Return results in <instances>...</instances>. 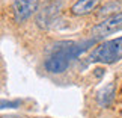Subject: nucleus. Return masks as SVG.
Returning <instances> with one entry per match:
<instances>
[{
	"label": "nucleus",
	"instance_id": "nucleus-1",
	"mask_svg": "<svg viewBox=\"0 0 122 118\" xmlns=\"http://www.w3.org/2000/svg\"><path fill=\"white\" fill-rule=\"evenodd\" d=\"M92 44H93V39L84 41V42H62V44H57L54 51L45 59L44 62L45 70L53 74H60L66 71L71 61L76 59L77 56H80Z\"/></svg>",
	"mask_w": 122,
	"mask_h": 118
},
{
	"label": "nucleus",
	"instance_id": "nucleus-2",
	"mask_svg": "<svg viewBox=\"0 0 122 118\" xmlns=\"http://www.w3.org/2000/svg\"><path fill=\"white\" fill-rule=\"evenodd\" d=\"M122 59V36L115 39L104 41L102 44L97 45L89 55L91 62H100V64H116Z\"/></svg>",
	"mask_w": 122,
	"mask_h": 118
},
{
	"label": "nucleus",
	"instance_id": "nucleus-7",
	"mask_svg": "<svg viewBox=\"0 0 122 118\" xmlns=\"http://www.w3.org/2000/svg\"><path fill=\"white\" fill-rule=\"evenodd\" d=\"M115 92H116L115 83H112V82L107 83L104 88H101L97 92V103L101 107H109L112 105V101H113V98H115Z\"/></svg>",
	"mask_w": 122,
	"mask_h": 118
},
{
	"label": "nucleus",
	"instance_id": "nucleus-5",
	"mask_svg": "<svg viewBox=\"0 0 122 118\" xmlns=\"http://www.w3.org/2000/svg\"><path fill=\"white\" fill-rule=\"evenodd\" d=\"M39 0H14L12 2V15L15 23H23L38 12Z\"/></svg>",
	"mask_w": 122,
	"mask_h": 118
},
{
	"label": "nucleus",
	"instance_id": "nucleus-3",
	"mask_svg": "<svg viewBox=\"0 0 122 118\" xmlns=\"http://www.w3.org/2000/svg\"><path fill=\"white\" fill-rule=\"evenodd\" d=\"M60 9H62V0H47L36 14V24L41 29H50L60 15Z\"/></svg>",
	"mask_w": 122,
	"mask_h": 118
},
{
	"label": "nucleus",
	"instance_id": "nucleus-4",
	"mask_svg": "<svg viewBox=\"0 0 122 118\" xmlns=\"http://www.w3.org/2000/svg\"><path fill=\"white\" fill-rule=\"evenodd\" d=\"M121 30H122V11L118 14H113V15L106 17L102 21H100L98 24L92 27L91 34L98 39V38H102V36H107V35H113Z\"/></svg>",
	"mask_w": 122,
	"mask_h": 118
},
{
	"label": "nucleus",
	"instance_id": "nucleus-6",
	"mask_svg": "<svg viewBox=\"0 0 122 118\" xmlns=\"http://www.w3.org/2000/svg\"><path fill=\"white\" fill-rule=\"evenodd\" d=\"M100 3H101V0H77L71 6V14L77 17L89 15L100 6Z\"/></svg>",
	"mask_w": 122,
	"mask_h": 118
},
{
	"label": "nucleus",
	"instance_id": "nucleus-8",
	"mask_svg": "<svg viewBox=\"0 0 122 118\" xmlns=\"http://www.w3.org/2000/svg\"><path fill=\"white\" fill-rule=\"evenodd\" d=\"M122 9V5L119 3V2H112V3H107V5H104V6L101 8V11H100V14L102 15V14H118L116 11H121Z\"/></svg>",
	"mask_w": 122,
	"mask_h": 118
}]
</instances>
